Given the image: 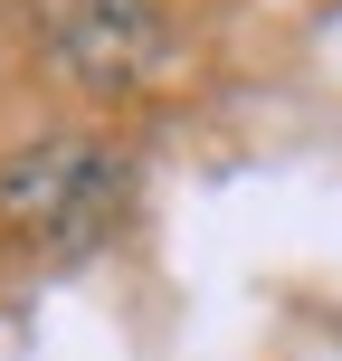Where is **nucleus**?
I'll list each match as a JSON object with an SVG mask.
<instances>
[{
	"instance_id": "nucleus-1",
	"label": "nucleus",
	"mask_w": 342,
	"mask_h": 361,
	"mask_svg": "<svg viewBox=\"0 0 342 361\" xmlns=\"http://www.w3.org/2000/svg\"><path fill=\"white\" fill-rule=\"evenodd\" d=\"M124 152L95 143V133H48V143L10 152L0 162V238L38 257H76L124 219Z\"/></svg>"
},
{
	"instance_id": "nucleus-2",
	"label": "nucleus",
	"mask_w": 342,
	"mask_h": 361,
	"mask_svg": "<svg viewBox=\"0 0 342 361\" xmlns=\"http://www.w3.org/2000/svg\"><path fill=\"white\" fill-rule=\"evenodd\" d=\"M48 48L76 86L95 95H124L162 67L171 48V10L162 0H48Z\"/></svg>"
}]
</instances>
